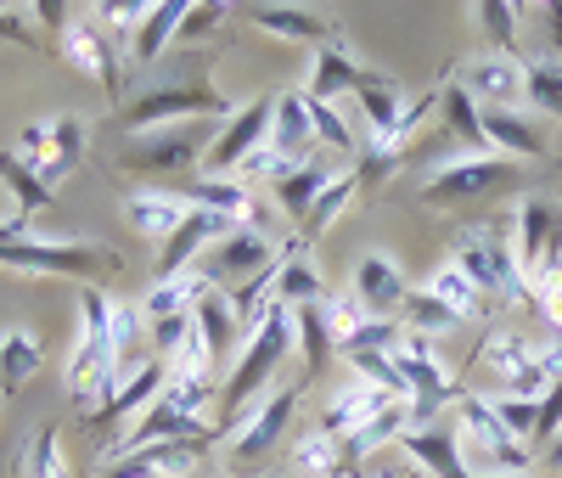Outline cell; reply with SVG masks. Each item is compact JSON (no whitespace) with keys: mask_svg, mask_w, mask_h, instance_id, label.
<instances>
[{"mask_svg":"<svg viewBox=\"0 0 562 478\" xmlns=\"http://www.w3.org/2000/svg\"><path fill=\"white\" fill-rule=\"evenodd\" d=\"M400 478H411V473H400Z\"/></svg>","mask_w":562,"mask_h":478,"instance_id":"cell-60","label":"cell"},{"mask_svg":"<svg viewBox=\"0 0 562 478\" xmlns=\"http://www.w3.org/2000/svg\"><path fill=\"white\" fill-rule=\"evenodd\" d=\"M321 310H326V326H333V344H338V349H344V344L355 338V332L371 321V315L360 310V299H326Z\"/></svg>","mask_w":562,"mask_h":478,"instance_id":"cell-50","label":"cell"},{"mask_svg":"<svg viewBox=\"0 0 562 478\" xmlns=\"http://www.w3.org/2000/svg\"><path fill=\"white\" fill-rule=\"evenodd\" d=\"M79 158H85V124L79 119H52V147H45V164H40V180H45V191H57L74 169H79Z\"/></svg>","mask_w":562,"mask_h":478,"instance_id":"cell-32","label":"cell"},{"mask_svg":"<svg viewBox=\"0 0 562 478\" xmlns=\"http://www.w3.org/2000/svg\"><path fill=\"white\" fill-rule=\"evenodd\" d=\"M400 451L416 462V467H428L434 478H473V467L461 462V440H456V427H411V434L400 440Z\"/></svg>","mask_w":562,"mask_h":478,"instance_id":"cell-20","label":"cell"},{"mask_svg":"<svg viewBox=\"0 0 562 478\" xmlns=\"http://www.w3.org/2000/svg\"><path fill=\"white\" fill-rule=\"evenodd\" d=\"M192 326H198V338L214 349V360L231 355V349H237V338H243V332H237V315H231V299L220 293L214 281L203 287L198 304H192Z\"/></svg>","mask_w":562,"mask_h":478,"instance_id":"cell-30","label":"cell"},{"mask_svg":"<svg viewBox=\"0 0 562 478\" xmlns=\"http://www.w3.org/2000/svg\"><path fill=\"white\" fill-rule=\"evenodd\" d=\"M428 293L456 315V321H473V315H484V299H479V287L473 281H467L456 265H439L434 276H428Z\"/></svg>","mask_w":562,"mask_h":478,"instance_id":"cell-40","label":"cell"},{"mask_svg":"<svg viewBox=\"0 0 562 478\" xmlns=\"http://www.w3.org/2000/svg\"><path fill=\"white\" fill-rule=\"evenodd\" d=\"M456 416H461V427H456L461 462L473 467V473H501L506 478V473H524L529 467V445L506 434V422L495 416V405L484 394H461L456 400Z\"/></svg>","mask_w":562,"mask_h":478,"instance_id":"cell-7","label":"cell"},{"mask_svg":"<svg viewBox=\"0 0 562 478\" xmlns=\"http://www.w3.org/2000/svg\"><path fill=\"white\" fill-rule=\"evenodd\" d=\"M175 198H180L186 209H209V214H220V220H231V225H248V214L259 209L254 191H248L237 175H203V180H192L186 191H175Z\"/></svg>","mask_w":562,"mask_h":478,"instance_id":"cell-18","label":"cell"},{"mask_svg":"<svg viewBox=\"0 0 562 478\" xmlns=\"http://www.w3.org/2000/svg\"><path fill=\"white\" fill-rule=\"evenodd\" d=\"M198 153H209V130H203V124L153 130V135H130V141H124L119 169H130V175H169V169H186Z\"/></svg>","mask_w":562,"mask_h":478,"instance_id":"cell-10","label":"cell"},{"mask_svg":"<svg viewBox=\"0 0 562 478\" xmlns=\"http://www.w3.org/2000/svg\"><path fill=\"white\" fill-rule=\"evenodd\" d=\"M355 102H360V119H366V130H371V153H383V147H389V135H394V124H400V113H405L394 79L366 74V79L355 85Z\"/></svg>","mask_w":562,"mask_h":478,"instance_id":"cell-25","label":"cell"},{"mask_svg":"<svg viewBox=\"0 0 562 478\" xmlns=\"http://www.w3.org/2000/svg\"><path fill=\"white\" fill-rule=\"evenodd\" d=\"M203 113L231 119L237 108H231V96H225L220 85L186 74V79H175V85H158V90H147V96H135L119 124H124V135H153V130H164L169 119H203Z\"/></svg>","mask_w":562,"mask_h":478,"instance_id":"cell-6","label":"cell"},{"mask_svg":"<svg viewBox=\"0 0 562 478\" xmlns=\"http://www.w3.org/2000/svg\"><path fill=\"white\" fill-rule=\"evenodd\" d=\"M186 338H192V315H169V321H153V344H158V355H175V349H186Z\"/></svg>","mask_w":562,"mask_h":478,"instance_id":"cell-55","label":"cell"},{"mask_svg":"<svg viewBox=\"0 0 562 478\" xmlns=\"http://www.w3.org/2000/svg\"><path fill=\"white\" fill-rule=\"evenodd\" d=\"M293 338H299V355H304V382H315L326 366H333V355H338L333 326H326V310L321 304L293 310Z\"/></svg>","mask_w":562,"mask_h":478,"instance_id":"cell-31","label":"cell"},{"mask_svg":"<svg viewBox=\"0 0 562 478\" xmlns=\"http://www.w3.org/2000/svg\"><path fill=\"white\" fill-rule=\"evenodd\" d=\"M288 355H293V310H288V304H270L265 326H259L254 338L243 344L237 366H231L225 389H220V440L243 427L248 405L259 400V389H265V382L281 371V360H288Z\"/></svg>","mask_w":562,"mask_h":478,"instance_id":"cell-1","label":"cell"},{"mask_svg":"<svg viewBox=\"0 0 562 478\" xmlns=\"http://www.w3.org/2000/svg\"><path fill=\"white\" fill-rule=\"evenodd\" d=\"M310 96V90H304ZM310 124H315V141H321V147H333L338 158H355L360 147H355V130L338 119V102H315V96H310Z\"/></svg>","mask_w":562,"mask_h":478,"instance_id":"cell-47","label":"cell"},{"mask_svg":"<svg viewBox=\"0 0 562 478\" xmlns=\"http://www.w3.org/2000/svg\"><path fill=\"white\" fill-rule=\"evenodd\" d=\"M490 405H495V416L506 422V434H512V440H524V445L535 440V416H540V400H512V394H495Z\"/></svg>","mask_w":562,"mask_h":478,"instance_id":"cell-49","label":"cell"},{"mask_svg":"<svg viewBox=\"0 0 562 478\" xmlns=\"http://www.w3.org/2000/svg\"><path fill=\"white\" fill-rule=\"evenodd\" d=\"M562 434V382H551V389H546V400H540V416H535V451H546L551 440Z\"/></svg>","mask_w":562,"mask_h":478,"instance_id":"cell-52","label":"cell"},{"mask_svg":"<svg viewBox=\"0 0 562 478\" xmlns=\"http://www.w3.org/2000/svg\"><path fill=\"white\" fill-rule=\"evenodd\" d=\"M467 281L479 287L484 310L490 304H512V299H529V287L518 276V254H512V225H479L456 243V259H450Z\"/></svg>","mask_w":562,"mask_h":478,"instance_id":"cell-4","label":"cell"},{"mask_svg":"<svg viewBox=\"0 0 562 478\" xmlns=\"http://www.w3.org/2000/svg\"><path fill=\"white\" fill-rule=\"evenodd\" d=\"M203 287H209V276H203V270H186V276H175V281H153V293L140 299V310H147V321L192 315V304H198Z\"/></svg>","mask_w":562,"mask_h":478,"instance_id":"cell-36","label":"cell"},{"mask_svg":"<svg viewBox=\"0 0 562 478\" xmlns=\"http://www.w3.org/2000/svg\"><path fill=\"white\" fill-rule=\"evenodd\" d=\"M0 400H7V394H0Z\"/></svg>","mask_w":562,"mask_h":478,"instance_id":"cell-61","label":"cell"},{"mask_svg":"<svg viewBox=\"0 0 562 478\" xmlns=\"http://www.w3.org/2000/svg\"><path fill=\"white\" fill-rule=\"evenodd\" d=\"M293 411H299V389H281V394H270V400L248 416L243 434H231V467H237V473L259 467V462H265V456H270L281 440H288Z\"/></svg>","mask_w":562,"mask_h":478,"instance_id":"cell-12","label":"cell"},{"mask_svg":"<svg viewBox=\"0 0 562 478\" xmlns=\"http://www.w3.org/2000/svg\"><path fill=\"white\" fill-rule=\"evenodd\" d=\"M529 299H535V310L557 326V338H562V276H546V281H535L529 287Z\"/></svg>","mask_w":562,"mask_h":478,"instance_id":"cell-53","label":"cell"},{"mask_svg":"<svg viewBox=\"0 0 562 478\" xmlns=\"http://www.w3.org/2000/svg\"><path fill=\"white\" fill-rule=\"evenodd\" d=\"M512 254H518L524 287L562 276V203H551V198L518 203V214H512Z\"/></svg>","mask_w":562,"mask_h":478,"instance_id":"cell-9","label":"cell"},{"mask_svg":"<svg viewBox=\"0 0 562 478\" xmlns=\"http://www.w3.org/2000/svg\"><path fill=\"white\" fill-rule=\"evenodd\" d=\"M18 478H68V456H63L57 427H40L34 434V445L18 456Z\"/></svg>","mask_w":562,"mask_h":478,"instance_id":"cell-41","label":"cell"},{"mask_svg":"<svg viewBox=\"0 0 562 478\" xmlns=\"http://www.w3.org/2000/svg\"><path fill=\"white\" fill-rule=\"evenodd\" d=\"M270 147L293 164H310V147H315V124H310V96L288 90L276 96V113H270Z\"/></svg>","mask_w":562,"mask_h":478,"instance_id":"cell-21","label":"cell"},{"mask_svg":"<svg viewBox=\"0 0 562 478\" xmlns=\"http://www.w3.org/2000/svg\"><path fill=\"white\" fill-rule=\"evenodd\" d=\"M473 23H484V34L501 45L512 63H518V23H524V7H506V0H479Z\"/></svg>","mask_w":562,"mask_h":478,"instance_id":"cell-44","label":"cell"},{"mask_svg":"<svg viewBox=\"0 0 562 478\" xmlns=\"http://www.w3.org/2000/svg\"><path fill=\"white\" fill-rule=\"evenodd\" d=\"M366 79V68L344 52V40H326L315 52V79H310V96L315 102H338V96H355V85Z\"/></svg>","mask_w":562,"mask_h":478,"instance_id":"cell-29","label":"cell"},{"mask_svg":"<svg viewBox=\"0 0 562 478\" xmlns=\"http://www.w3.org/2000/svg\"><path fill=\"white\" fill-rule=\"evenodd\" d=\"M225 231H237V225L220 220V214H209V209H192V214L180 220V231L158 248V270H153V281H175V276H186V270H192V259H198L209 243H220Z\"/></svg>","mask_w":562,"mask_h":478,"instance_id":"cell-16","label":"cell"},{"mask_svg":"<svg viewBox=\"0 0 562 478\" xmlns=\"http://www.w3.org/2000/svg\"><path fill=\"white\" fill-rule=\"evenodd\" d=\"M400 315H405V332H416V338H434V332H450V326H461L428 287H416V293H405V304H400Z\"/></svg>","mask_w":562,"mask_h":478,"instance_id":"cell-43","label":"cell"},{"mask_svg":"<svg viewBox=\"0 0 562 478\" xmlns=\"http://www.w3.org/2000/svg\"><path fill=\"white\" fill-rule=\"evenodd\" d=\"M180 18H186V0H164V7H147V18H140V29H135V45H130V57L147 68V63H158V52L180 34Z\"/></svg>","mask_w":562,"mask_h":478,"instance_id":"cell-35","label":"cell"},{"mask_svg":"<svg viewBox=\"0 0 562 478\" xmlns=\"http://www.w3.org/2000/svg\"><path fill=\"white\" fill-rule=\"evenodd\" d=\"M63 57H68V68H79V74H90L108 96H119V52H113V40H108V29H97L90 18H74L68 29H63Z\"/></svg>","mask_w":562,"mask_h":478,"instance_id":"cell-15","label":"cell"},{"mask_svg":"<svg viewBox=\"0 0 562 478\" xmlns=\"http://www.w3.org/2000/svg\"><path fill=\"white\" fill-rule=\"evenodd\" d=\"M248 23L276 34V40H293V45H326L333 40V23H326L321 12H304V7H248Z\"/></svg>","mask_w":562,"mask_h":478,"instance_id":"cell-27","label":"cell"},{"mask_svg":"<svg viewBox=\"0 0 562 478\" xmlns=\"http://www.w3.org/2000/svg\"><path fill=\"white\" fill-rule=\"evenodd\" d=\"M113 389H119V366H113L108 293L85 287V293H79V344H74V355H68V394L102 405Z\"/></svg>","mask_w":562,"mask_h":478,"instance_id":"cell-3","label":"cell"},{"mask_svg":"<svg viewBox=\"0 0 562 478\" xmlns=\"http://www.w3.org/2000/svg\"><path fill=\"white\" fill-rule=\"evenodd\" d=\"M518 180H524V164H518V158L473 153V158L445 164L428 186H422V203H434V209H479V203H490V198L518 191Z\"/></svg>","mask_w":562,"mask_h":478,"instance_id":"cell-5","label":"cell"},{"mask_svg":"<svg viewBox=\"0 0 562 478\" xmlns=\"http://www.w3.org/2000/svg\"><path fill=\"white\" fill-rule=\"evenodd\" d=\"M293 169H299V164H293V158H281L270 141H265L259 153L243 158V186H248V180H281V175H293Z\"/></svg>","mask_w":562,"mask_h":478,"instance_id":"cell-51","label":"cell"},{"mask_svg":"<svg viewBox=\"0 0 562 478\" xmlns=\"http://www.w3.org/2000/svg\"><path fill=\"white\" fill-rule=\"evenodd\" d=\"M0 40H7V45H23V52H34V45H40L34 29H29L18 12H0Z\"/></svg>","mask_w":562,"mask_h":478,"instance_id":"cell-56","label":"cell"},{"mask_svg":"<svg viewBox=\"0 0 562 478\" xmlns=\"http://www.w3.org/2000/svg\"><path fill=\"white\" fill-rule=\"evenodd\" d=\"M400 344H405V326H400V321H389V315H371V321L355 332V338H349L338 355H344V360H349V355H394Z\"/></svg>","mask_w":562,"mask_h":478,"instance_id":"cell-46","label":"cell"},{"mask_svg":"<svg viewBox=\"0 0 562 478\" xmlns=\"http://www.w3.org/2000/svg\"><path fill=\"white\" fill-rule=\"evenodd\" d=\"M18 236H29V220H23V214L0 220V248H7V243H18Z\"/></svg>","mask_w":562,"mask_h":478,"instance_id":"cell-57","label":"cell"},{"mask_svg":"<svg viewBox=\"0 0 562 478\" xmlns=\"http://www.w3.org/2000/svg\"><path fill=\"white\" fill-rule=\"evenodd\" d=\"M326 180H333V169H326V164H299L293 175H281V180H276V203H281V214L304 225V214L315 209V198H321V186H326Z\"/></svg>","mask_w":562,"mask_h":478,"instance_id":"cell-37","label":"cell"},{"mask_svg":"<svg viewBox=\"0 0 562 478\" xmlns=\"http://www.w3.org/2000/svg\"><path fill=\"white\" fill-rule=\"evenodd\" d=\"M108 326H113V366H119V382L135 360V344H140V315L124 304V299H108Z\"/></svg>","mask_w":562,"mask_h":478,"instance_id":"cell-48","label":"cell"},{"mask_svg":"<svg viewBox=\"0 0 562 478\" xmlns=\"http://www.w3.org/2000/svg\"><path fill=\"white\" fill-rule=\"evenodd\" d=\"M524 102L540 108V113H551V119H562V63L557 57L524 68Z\"/></svg>","mask_w":562,"mask_h":478,"instance_id":"cell-42","label":"cell"},{"mask_svg":"<svg viewBox=\"0 0 562 478\" xmlns=\"http://www.w3.org/2000/svg\"><path fill=\"white\" fill-rule=\"evenodd\" d=\"M225 18V7H220V0H209V7H186V18H180V34L175 40H186V45H192V40H203L214 23Z\"/></svg>","mask_w":562,"mask_h":478,"instance_id":"cell-54","label":"cell"},{"mask_svg":"<svg viewBox=\"0 0 562 478\" xmlns=\"http://www.w3.org/2000/svg\"><path fill=\"white\" fill-rule=\"evenodd\" d=\"M0 186H7L12 191V203H18V214L23 220H34L40 209H52V191H45V180L7 147V153H0Z\"/></svg>","mask_w":562,"mask_h":478,"instance_id":"cell-38","label":"cell"},{"mask_svg":"<svg viewBox=\"0 0 562 478\" xmlns=\"http://www.w3.org/2000/svg\"><path fill=\"white\" fill-rule=\"evenodd\" d=\"M405 276H400V265L389 259V254H366L360 265H355V299H360V310L366 315H400V304H405Z\"/></svg>","mask_w":562,"mask_h":478,"instance_id":"cell-17","label":"cell"},{"mask_svg":"<svg viewBox=\"0 0 562 478\" xmlns=\"http://www.w3.org/2000/svg\"><path fill=\"white\" fill-rule=\"evenodd\" d=\"M164 389H169V366H164V360H140V366L119 382V394H108L102 405L85 411V427H90V434H102V427H113V422H124V416H140Z\"/></svg>","mask_w":562,"mask_h":478,"instance_id":"cell-14","label":"cell"},{"mask_svg":"<svg viewBox=\"0 0 562 478\" xmlns=\"http://www.w3.org/2000/svg\"><path fill=\"white\" fill-rule=\"evenodd\" d=\"M164 405H175L180 416H203L214 405V377H203V371H169Z\"/></svg>","mask_w":562,"mask_h":478,"instance_id":"cell-45","label":"cell"},{"mask_svg":"<svg viewBox=\"0 0 562 478\" xmlns=\"http://www.w3.org/2000/svg\"><path fill=\"white\" fill-rule=\"evenodd\" d=\"M479 366L501 382L512 400H546L551 382H562V338L557 344H529L524 332H490Z\"/></svg>","mask_w":562,"mask_h":478,"instance_id":"cell-2","label":"cell"},{"mask_svg":"<svg viewBox=\"0 0 562 478\" xmlns=\"http://www.w3.org/2000/svg\"><path fill=\"white\" fill-rule=\"evenodd\" d=\"M439 113H445V130H450L456 141H467L473 153H490V141H484V108L461 90V79L439 85Z\"/></svg>","mask_w":562,"mask_h":478,"instance_id":"cell-34","label":"cell"},{"mask_svg":"<svg viewBox=\"0 0 562 478\" xmlns=\"http://www.w3.org/2000/svg\"><path fill=\"white\" fill-rule=\"evenodd\" d=\"M293 473L299 478H366V473H355L344 440L321 434V427H310V434L293 440Z\"/></svg>","mask_w":562,"mask_h":478,"instance_id":"cell-26","label":"cell"},{"mask_svg":"<svg viewBox=\"0 0 562 478\" xmlns=\"http://www.w3.org/2000/svg\"><path fill=\"white\" fill-rule=\"evenodd\" d=\"M546 18H551V23H557V29H551V34H557V45H562V7H546Z\"/></svg>","mask_w":562,"mask_h":478,"instance_id":"cell-59","label":"cell"},{"mask_svg":"<svg viewBox=\"0 0 562 478\" xmlns=\"http://www.w3.org/2000/svg\"><path fill=\"white\" fill-rule=\"evenodd\" d=\"M389 405H394V400H389L383 389H371V382H355V389H344L333 405L321 411L315 427H321V434H333V440H355L360 427H366L371 416H383Z\"/></svg>","mask_w":562,"mask_h":478,"instance_id":"cell-22","label":"cell"},{"mask_svg":"<svg viewBox=\"0 0 562 478\" xmlns=\"http://www.w3.org/2000/svg\"><path fill=\"white\" fill-rule=\"evenodd\" d=\"M40 360H45V349H40L34 332H23V326L0 332V394H18L23 382L40 371Z\"/></svg>","mask_w":562,"mask_h":478,"instance_id":"cell-33","label":"cell"},{"mask_svg":"<svg viewBox=\"0 0 562 478\" xmlns=\"http://www.w3.org/2000/svg\"><path fill=\"white\" fill-rule=\"evenodd\" d=\"M355 191H360V180H355V169H338L333 180H326L321 186V198H315V209L304 214V236H299V243H315V236L326 231V225H333L349 203H355Z\"/></svg>","mask_w":562,"mask_h":478,"instance_id":"cell-39","label":"cell"},{"mask_svg":"<svg viewBox=\"0 0 562 478\" xmlns=\"http://www.w3.org/2000/svg\"><path fill=\"white\" fill-rule=\"evenodd\" d=\"M0 265L23 270V276H68V281H108L124 270V259L97 248V243H40V236L7 243L0 248Z\"/></svg>","mask_w":562,"mask_h":478,"instance_id":"cell-8","label":"cell"},{"mask_svg":"<svg viewBox=\"0 0 562 478\" xmlns=\"http://www.w3.org/2000/svg\"><path fill=\"white\" fill-rule=\"evenodd\" d=\"M461 90L473 96V102L512 108L524 96V63H512V57H473L461 68Z\"/></svg>","mask_w":562,"mask_h":478,"instance_id":"cell-19","label":"cell"},{"mask_svg":"<svg viewBox=\"0 0 562 478\" xmlns=\"http://www.w3.org/2000/svg\"><path fill=\"white\" fill-rule=\"evenodd\" d=\"M186 214H192V209H186V203L175 198V191H135V198L124 203L130 231H135V236H147V243H158V248L180 231V220H186Z\"/></svg>","mask_w":562,"mask_h":478,"instance_id":"cell-24","label":"cell"},{"mask_svg":"<svg viewBox=\"0 0 562 478\" xmlns=\"http://www.w3.org/2000/svg\"><path fill=\"white\" fill-rule=\"evenodd\" d=\"M270 113H276L270 96H259V102H248V108L231 113V119H225V130L209 141V169H214V175L243 169V158H248V153H259L265 141H270Z\"/></svg>","mask_w":562,"mask_h":478,"instance_id":"cell-13","label":"cell"},{"mask_svg":"<svg viewBox=\"0 0 562 478\" xmlns=\"http://www.w3.org/2000/svg\"><path fill=\"white\" fill-rule=\"evenodd\" d=\"M276 259H281V254L270 248V236H265L259 225H237V231H225L220 243H214V259L203 265V276H209L214 287H243V281L265 276Z\"/></svg>","mask_w":562,"mask_h":478,"instance_id":"cell-11","label":"cell"},{"mask_svg":"<svg viewBox=\"0 0 562 478\" xmlns=\"http://www.w3.org/2000/svg\"><path fill=\"white\" fill-rule=\"evenodd\" d=\"M276 304L304 310V304H326V281L315 276V265L304 259V243H293L276 259Z\"/></svg>","mask_w":562,"mask_h":478,"instance_id":"cell-28","label":"cell"},{"mask_svg":"<svg viewBox=\"0 0 562 478\" xmlns=\"http://www.w3.org/2000/svg\"><path fill=\"white\" fill-rule=\"evenodd\" d=\"M484 141H490V153L518 158V164H540L546 158V135L529 119H518L512 108H484Z\"/></svg>","mask_w":562,"mask_h":478,"instance_id":"cell-23","label":"cell"},{"mask_svg":"<svg viewBox=\"0 0 562 478\" xmlns=\"http://www.w3.org/2000/svg\"><path fill=\"white\" fill-rule=\"evenodd\" d=\"M540 456H546V462H551V467H557V473H562V434H557V440H551V445H546V451H540Z\"/></svg>","mask_w":562,"mask_h":478,"instance_id":"cell-58","label":"cell"}]
</instances>
